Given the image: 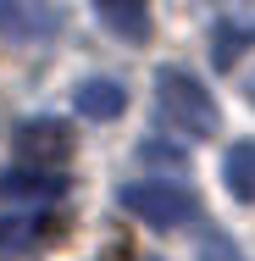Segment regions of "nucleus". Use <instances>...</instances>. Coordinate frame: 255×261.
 Instances as JSON below:
<instances>
[{"instance_id":"f8f14e48","label":"nucleus","mask_w":255,"mask_h":261,"mask_svg":"<svg viewBox=\"0 0 255 261\" xmlns=\"http://www.w3.org/2000/svg\"><path fill=\"white\" fill-rule=\"evenodd\" d=\"M250 100H255V72H250Z\"/></svg>"},{"instance_id":"f257e3e1","label":"nucleus","mask_w":255,"mask_h":261,"mask_svg":"<svg viewBox=\"0 0 255 261\" xmlns=\"http://www.w3.org/2000/svg\"><path fill=\"white\" fill-rule=\"evenodd\" d=\"M155 106H161V122L178 139H211L216 134V106L189 67H161L155 72Z\"/></svg>"},{"instance_id":"20e7f679","label":"nucleus","mask_w":255,"mask_h":261,"mask_svg":"<svg viewBox=\"0 0 255 261\" xmlns=\"http://www.w3.org/2000/svg\"><path fill=\"white\" fill-rule=\"evenodd\" d=\"M55 22H61V17H55L50 0H0V28H6L11 45H39V39H50Z\"/></svg>"},{"instance_id":"6e6552de","label":"nucleus","mask_w":255,"mask_h":261,"mask_svg":"<svg viewBox=\"0 0 255 261\" xmlns=\"http://www.w3.org/2000/svg\"><path fill=\"white\" fill-rule=\"evenodd\" d=\"M50 233H61V222L50 217H0V250H34Z\"/></svg>"},{"instance_id":"39448f33","label":"nucleus","mask_w":255,"mask_h":261,"mask_svg":"<svg viewBox=\"0 0 255 261\" xmlns=\"http://www.w3.org/2000/svg\"><path fill=\"white\" fill-rule=\"evenodd\" d=\"M95 17H100V28H111L128 45L150 39V6L145 0H95Z\"/></svg>"},{"instance_id":"ddd939ff","label":"nucleus","mask_w":255,"mask_h":261,"mask_svg":"<svg viewBox=\"0 0 255 261\" xmlns=\"http://www.w3.org/2000/svg\"><path fill=\"white\" fill-rule=\"evenodd\" d=\"M145 261H155V256H145Z\"/></svg>"},{"instance_id":"9d476101","label":"nucleus","mask_w":255,"mask_h":261,"mask_svg":"<svg viewBox=\"0 0 255 261\" xmlns=\"http://www.w3.org/2000/svg\"><path fill=\"white\" fill-rule=\"evenodd\" d=\"M61 189H67V178H50L39 167H22V172H6L0 178V195H28V200H50Z\"/></svg>"},{"instance_id":"f03ea898","label":"nucleus","mask_w":255,"mask_h":261,"mask_svg":"<svg viewBox=\"0 0 255 261\" xmlns=\"http://www.w3.org/2000/svg\"><path fill=\"white\" fill-rule=\"evenodd\" d=\"M122 211H133L139 222H150V228H183L200 200H194V189H183V184H166V178H139V184H122Z\"/></svg>"},{"instance_id":"423d86ee","label":"nucleus","mask_w":255,"mask_h":261,"mask_svg":"<svg viewBox=\"0 0 255 261\" xmlns=\"http://www.w3.org/2000/svg\"><path fill=\"white\" fill-rule=\"evenodd\" d=\"M72 100H78V111H83L89 122H111V117L128 111V89H122L117 78H83Z\"/></svg>"},{"instance_id":"1a4fd4ad","label":"nucleus","mask_w":255,"mask_h":261,"mask_svg":"<svg viewBox=\"0 0 255 261\" xmlns=\"http://www.w3.org/2000/svg\"><path fill=\"white\" fill-rule=\"evenodd\" d=\"M222 184L233 200H250L255 206V145H233L222 156Z\"/></svg>"},{"instance_id":"0eeeda50","label":"nucleus","mask_w":255,"mask_h":261,"mask_svg":"<svg viewBox=\"0 0 255 261\" xmlns=\"http://www.w3.org/2000/svg\"><path fill=\"white\" fill-rule=\"evenodd\" d=\"M250 45H255V11H244V17H222V22L211 28V61H216V67H233Z\"/></svg>"},{"instance_id":"7ed1b4c3","label":"nucleus","mask_w":255,"mask_h":261,"mask_svg":"<svg viewBox=\"0 0 255 261\" xmlns=\"http://www.w3.org/2000/svg\"><path fill=\"white\" fill-rule=\"evenodd\" d=\"M17 156H22V167L55 172L61 161L72 156V134H67V122H55V117H34V122H22V128H17Z\"/></svg>"},{"instance_id":"9b49d317","label":"nucleus","mask_w":255,"mask_h":261,"mask_svg":"<svg viewBox=\"0 0 255 261\" xmlns=\"http://www.w3.org/2000/svg\"><path fill=\"white\" fill-rule=\"evenodd\" d=\"M200 261H244V256H239V245H233V239L205 233V239H200Z\"/></svg>"}]
</instances>
